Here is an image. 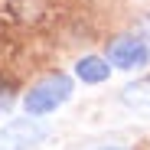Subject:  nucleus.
I'll use <instances>...</instances> for the list:
<instances>
[{
	"instance_id": "nucleus-7",
	"label": "nucleus",
	"mask_w": 150,
	"mask_h": 150,
	"mask_svg": "<svg viewBox=\"0 0 150 150\" xmlns=\"http://www.w3.org/2000/svg\"><path fill=\"white\" fill-rule=\"evenodd\" d=\"M105 150H124V147H105Z\"/></svg>"
},
{
	"instance_id": "nucleus-4",
	"label": "nucleus",
	"mask_w": 150,
	"mask_h": 150,
	"mask_svg": "<svg viewBox=\"0 0 150 150\" xmlns=\"http://www.w3.org/2000/svg\"><path fill=\"white\" fill-rule=\"evenodd\" d=\"M121 101L127 105L131 111H137V114H147V117H150V79H140V82L127 85V88L121 91Z\"/></svg>"
},
{
	"instance_id": "nucleus-5",
	"label": "nucleus",
	"mask_w": 150,
	"mask_h": 150,
	"mask_svg": "<svg viewBox=\"0 0 150 150\" xmlns=\"http://www.w3.org/2000/svg\"><path fill=\"white\" fill-rule=\"evenodd\" d=\"M75 75H79L82 82H88V85H98V82H105L108 75H111V69H108L105 59L85 56V59H79V65H75Z\"/></svg>"
},
{
	"instance_id": "nucleus-6",
	"label": "nucleus",
	"mask_w": 150,
	"mask_h": 150,
	"mask_svg": "<svg viewBox=\"0 0 150 150\" xmlns=\"http://www.w3.org/2000/svg\"><path fill=\"white\" fill-rule=\"evenodd\" d=\"M13 108V91H0V114Z\"/></svg>"
},
{
	"instance_id": "nucleus-2",
	"label": "nucleus",
	"mask_w": 150,
	"mask_h": 150,
	"mask_svg": "<svg viewBox=\"0 0 150 150\" xmlns=\"http://www.w3.org/2000/svg\"><path fill=\"white\" fill-rule=\"evenodd\" d=\"M46 137H49L46 124L33 117H16L0 127V150H36Z\"/></svg>"
},
{
	"instance_id": "nucleus-1",
	"label": "nucleus",
	"mask_w": 150,
	"mask_h": 150,
	"mask_svg": "<svg viewBox=\"0 0 150 150\" xmlns=\"http://www.w3.org/2000/svg\"><path fill=\"white\" fill-rule=\"evenodd\" d=\"M69 95H72V82L65 79V75H49V79H42L36 88H30V95H26L23 105H26V114L39 117V114H49L59 105H65Z\"/></svg>"
},
{
	"instance_id": "nucleus-3",
	"label": "nucleus",
	"mask_w": 150,
	"mask_h": 150,
	"mask_svg": "<svg viewBox=\"0 0 150 150\" xmlns=\"http://www.w3.org/2000/svg\"><path fill=\"white\" fill-rule=\"evenodd\" d=\"M114 69H124V72H131V69H144L150 62V46L137 36H124V39H114L111 49H108V59Z\"/></svg>"
}]
</instances>
